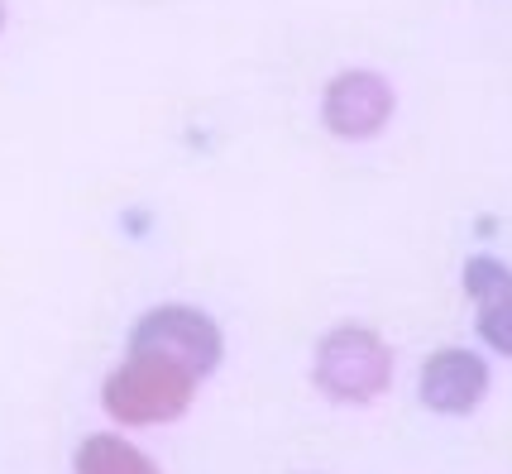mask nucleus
Instances as JSON below:
<instances>
[{
  "instance_id": "nucleus-3",
  "label": "nucleus",
  "mask_w": 512,
  "mask_h": 474,
  "mask_svg": "<svg viewBox=\"0 0 512 474\" xmlns=\"http://www.w3.org/2000/svg\"><path fill=\"white\" fill-rule=\"evenodd\" d=\"M134 355H154V360L178 364L192 379H201V374H211V364L221 360V336H216V326L206 316L182 312V307H163V312L139 321Z\"/></svg>"
},
{
  "instance_id": "nucleus-5",
  "label": "nucleus",
  "mask_w": 512,
  "mask_h": 474,
  "mask_svg": "<svg viewBox=\"0 0 512 474\" xmlns=\"http://www.w3.org/2000/svg\"><path fill=\"white\" fill-rule=\"evenodd\" d=\"M489 388V369L474 350H441L426 360L422 398L436 412H474V403Z\"/></svg>"
},
{
  "instance_id": "nucleus-7",
  "label": "nucleus",
  "mask_w": 512,
  "mask_h": 474,
  "mask_svg": "<svg viewBox=\"0 0 512 474\" xmlns=\"http://www.w3.org/2000/svg\"><path fill=\"white\" fill-rule=\"evenodd\" d=\"M77 474H158L139 451H130L115 436H91L87 451L77 455Z\"/></svg>"
},
{
  "instance_id": "nucleus-2",
  "label": "nucleus",
  "mask_w": 512,
  "mask_h": 474,
  "mask_svg": "<svg viewBox=\"0 0 512 474\" xmlns=\"http://www.w3.org/2000/svg\"><path fill=\"white\" fill-rule=\"evenodd\" d=\"M192 384L197 379L178 364H163L154 355H134L130 369H120L106 384V403L125 422H163V417H178L187 407Z\"/></svg>"
},
{
  "instance_id": "nucleus-1",
  "label": "nucleus",
  "mask_w": 512,
  "mask_h": 474,
  "mask_svg": "<svg viewBox=\"0 0 512 474\" xmlns=\"http://www.w3.org/2000/svg\"><path fill=\"white\" fill-rule=\"evenodd\" d=\"M393 379V355L364 326H340L316 350V388L331 403H369Z\"/></svg>"
},
{
  "instance_id": "nucleus-4",
  "label": "nucleus",
  "mask_w": 512,
  "mask_h": 474,
  "mask_svg": "<svg viewBox=\"0 0 512 474\" xmlns=\"http://www.w3.org/2000/svg\"><path fill=\"white\" fill-rule=\"evenodd\" d=\"M388 115H393V91L369 72L335 77L326 91V125L345 139H369Z\"/></svg>"
},
{
  "instance_id": "nucleus-6",
  "label": "nucleus",
  "mask_w": 512,
  "mask_h": 474,
  "mask_svg": "<svg viewBox=\"0 0 512 474\" xmlns=\"http://www.w3.org/2000/svg\"><path fill=\"white\" fill-rule=\"evenodd\" d=\"M465 288L479 302V336L512 355V269L498 259H474L465 269Z\"/></svg>"
}]
</instances>
